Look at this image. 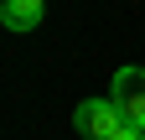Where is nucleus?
Returning <instances> with one entry per match:
<instances>
[{"instance_id": "f257e3e1", "label": "nucleus", "mask_w": 145, "mask_h": 140, "mask_svg": "<svg viewBox=\"0 0 145 140\" xmlns=\"http://www.w3.org/2000/svg\"><path fill=\"white\" fill-rule=\"evenodd\" d=\"M109 99H114V109L124 125L145 130V67H119L114 73V88H109Z\"/></svg>"}, {"instance_id": "f03ea898", "label": "nucleus", "mask_w": 145, "mask_h": 140, "mask_svg": "<svg viewBox=\"0 0 145 140\" xmlns=\"http://www.w3.org/2000/svg\"><path fill=\"white\" fill-rule=\"evenodd\" d=\"M72 130L88 135V140H114L124 130V119L114 109V99H83L78 109H72Z\"/></svg>"}, {"instance_id": "7ed1b4c3", "label": "nucleus", "mask_w": 145, "mask_h": 140, "mask_svg": "<svg viewBox=\"0 0 145 140\" xmlns=\"http://www.w3.org/2000/svg\"><path fill=\"white\" fill-rule=\"evenodd\" d=\"M47 16V0H0V26L5 31H36Z\"/></svg>"}, {"instance_id": "20e7f679", "label": "nucleus", "mask_w": 145, "mask_h": 140, "mask_svg": "<svg viewBox=\"0 0 145 140\" xmlns=\"http://www.w3.org/2000/svg\"><path fill=\"white\" fill-rule=\"evenodd\" d=\"M114 140H145V130H135V125H124V130H119Z\"/></svg>"}]
</instances>
